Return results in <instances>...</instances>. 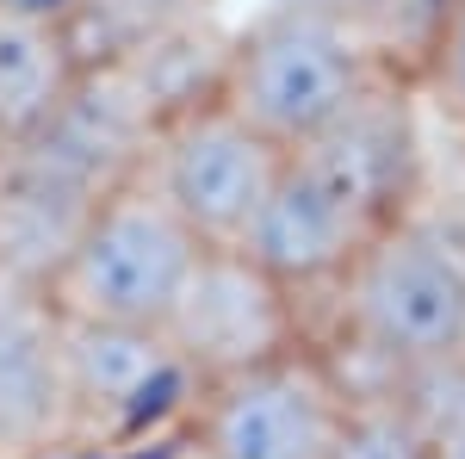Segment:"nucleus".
Returning a JSON list of instances; mask_svg holds the SVG:
<instances>
[{
    "label": "nucleus",
    "instance_id": "4",
    "mask_svg": "<svg viewBox=\"0 0 465 459\" xmlns=\"http://www.w3.org/2000/svg\"><path fill=\"white\" fill-rule=\"evenodd\" d=\"M348 379L322 348H292L267 366L230 373L193 391L186 454L193 459H329L348 423Z\"/></svg>",
    "mask_w": 465,
    "mask_h": 459
},
{
    "label": "nucleus",
    "instance_id": "11",
    "mask_svg": "<svg viewBox=\"0 0 465 459\" xmlns=\"http://www.w3.org/2000/svg\"><path fill=\"white\" fill-rule=\"evenodd\" d=\"M329 459H434V428L397 379L391 385H354L348 423L335 434Z\"/></svg>",
    "mask_w": 465,
    "mask_h": 459
},
{
    "label": "nucleus",
    "instance_id": "2",
    "mask_svg": "<svg viewBox=\"0 0 465 459\" xmlns=\"http://www.w3.org/2000/svg\"><path fill=\"white\" fill-rule=\"evenodd\" d=\"M385 69L391 56L348 19L286 0L223 44L212 94L236 118H249L267 143L298 149L322 125H335Z\"/></svg>",
    "mask_w": 465,
    "mask_h": 459
},
{
    "label": "nucleus",
    "instance_id": "7",
    "mask_svg": "<svg viewBox=\"0 0 465 459\" xmlns=\"http://www.w3.org/2000/svg\"><path fill=\"white\" fill-rule=\"evenodd\" d=\"M74 441L69 317L32 280L0 274V459H32Z\"/></svg>",
    "mask_w": 465,
    "mask_h": 459
},
{
    "label": "nucleus",
    "instance_id": "5",
    "mask_svg": "<svg viewBox=\"0 0 465 459\" xmlns=\"http://www.w3.org/2000/svg\"><path fill=\"white\" fill-rule=\"evenodd\" d=\"M280 168L286 149L267 143L249 118H236L217 94H193L186 106H174L155 125L143 155V175L162 186V199L186 217V230L205 248L249 243Z\"/></svg>",
    "mask_w": 465,
    "mask_h": 459
},
{
    "label": "nucleus",
    "instance_id": "6",
    "mask_svg": "<svg viewBox=\"0 0 465 459\" xmlns=\"http://www.w3.org/2000/svg\"><path fill=\"white\" fill-rule=\"evenodd\" d=\"M162 335L193 385H212L304 348V298L249 248H199L180 298L162 317Z\"/></svg>",
    "mask_w": 465,
    "mask_h": 459
},
{
    "label": "nucleus",
    "instance_id": "16",
    "mask_svg": "<svg viewBox=\"0 0 465 459\" xmlns=\"http://www.w3.org/2000/svg\"><path fill=\"white\" fill-rule=\"evenodd\" d=\"M0 162H6V137H0Z\"/></svg>",
    "mask_w": 465,
    "mask_h": 459
},
{
    "label": "nucleus",
    "instance_id": "1",
    "mask_svg": "<svg viewBox=\"0 0 465 459\" xmlns=\"http://www.w3.org/2000/svg\"><path fill=\"white\" fill-rule=\"evenodd\" d=\"M335 298L348 348L366 354L385 385L453 366L465 342V217L416 199L360 248Z\"/></svg>",
    "mask_w": 465,
    "mask_h": 459
},
{
    "label": "nucleus",
    "instance_id": "14",
    "mask_svg": "<svg viewBox=\"0 0 465 459\" xmlns=\"http://www.w3.org/2000/svg\"><path fill=\"white\" fill-rule=\"evenodd\" d=\"M447 6H453V0H348V6H341V19H348L354 32H366L379 13H403V19L416 25V44H429V32L440 25V13H447ZM366 37H372V32H366Z\"/></svg>",
    "mask_w": 465,
    "mask_h": 459
},
{
    "label": "nucleus",
    "instance_id": "17",
    "mask_svg": "<svg viewBox=\"0 0 465 459\" xmlns=\"http://www.w3.org/2000/svg\"><path fill=\"white\" fill-rule=\"evenodd\" d=\"M460 366H465V342H460Z\"/></svg>",
    "mask_w": 465,
    "mask_h": 459
},
{
    "label": "nucleus",
    "instance_id": "13",
    "mask_svg": "<svg viewBox=\"0 0 465 459\" xmlns=\"http://www.w3.org/2000/svg\"><path fill=\"white\" fill-rule=\"evenodd\" d=\"M397 385L422 404V416H429V428H434V459H465V366H460V397H447V404L422 397L410 379H397Z\"/></svg>",
    "mask_w": 465,
    "mask_h": 459
},
{
    "label": "nucleus",
    "instance_id": "3",
    "mask_svg": "<svg viewBox=\"0 0 465 459\" xmlns=\"http://www.w3.org/2000/svg\"><path fill=\"white\" fill-rule=\"evenodd\" d=\"M199 236L162 199V186L137 168L112 186L81 224L74 248L50 274V298L69 323H118V329H162L168 304L199 261Z\"/></svg>",
    "mask_w": 465,
    "mask_h": 459
},
{
    "label": "nucleus",
    "instance_id": "15",
    "mask_svg": "<svg viewBox=\"0 0 465 459\" xmlns=\"http://www.w3.org/2000/svg\"><path fill=\"white\" fill-rule=\"evenodd\" d=\"M0 6H19V13H44V19H69L81 0H0Z\"/></svg>",
    "mask_w": 465,
    "mask_h": 459
},
{
    "label": "nucleus",
    "instance_id": "10",
    "mask_svg": "<svg viewBox=\"0 0 465 459\" xmlns=\"http://www.w3.org/2000/svg\"><path fill=\"white\" fill-rule=\"evenodd\" d=\"M193 32H205V0H81L69 13L81 69L149 63Z\"/></svg>",
    "mask_w": 465,
    "mask_h": 459
},
{
    "label": "nucleus",
    "instance_id": "12",
    "mask_svg": "<svg viewBox=\"0 0 465 459\" xmlns=\"http://www.w3.org/2000/svg\"><path fill=\"white\" fill-rule=\"evenodd\" d=\"M422 81H429V94L440 100V112L465 131V0H453L440 13V25L422 44Z\"/></svg>",
    "mask_w": 465,
    "mask_h": 459
},
{
    "label": "nucleus",
    "instance_id": "8",
    "mask_svg": "<svg viewBox=\"0 0 465 459\" xmlns=\"http://www.w3.org/2000/svg\"><path fill=\"white\" fill-rule=\"evenodd\" d=\"M193 373L180 366L162 329L69 323V410L74 434H118L168 404H193Z\"/></svg>",
    "mask_w": 465,
    "mask_h": 459
},
{
    "label": "nucleus",
    "instance_id": "9",
    "mask_svg": "<svg viewBox=\"0 0 465 459\" xmlns=\"http://www.w3.org/2000/svg\"><path fill=\"white\" fill-rule=\"evenodd\" d=\"M81 50L69 37V19H44L0 6V137L13 143L37 137L81 87Z\"/></svg>",
    "mask_w": 465,
    "mask_h": 459
}]
</instances>
